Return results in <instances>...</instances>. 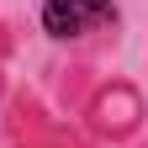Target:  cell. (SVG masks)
<instances>
[{
  "label": "cell",
  "mask_w": 148,
  "mask_h": 148,
  "mask_svg": "<svg viewBox=\"0 0 148 148\" xmlns=\"http://www.w3.org/2000/svg\"><path fill=\"white\" fill-rule=\"evenodd\" d=\"M116 27V0H42V32L53 42H95Z\"/></svg>",
  "instance_id": "6da1fadb"
}]
</instances>
